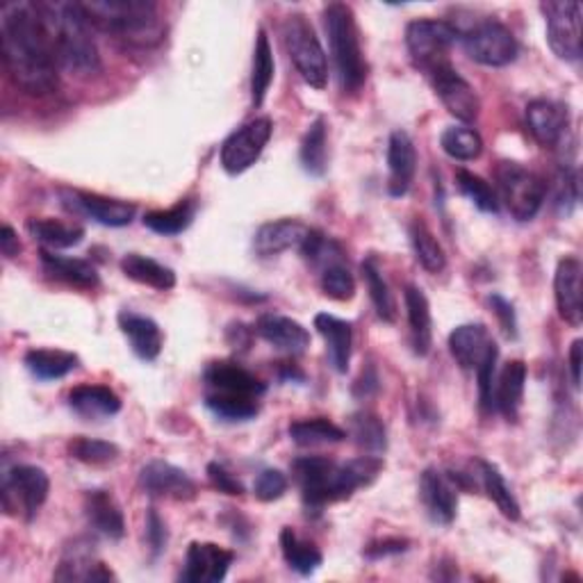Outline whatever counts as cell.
Listing matches in <instances>:
<instances>
[{
  "mask_svg": "<svg viewBox=\"0 0 583 583\" xmlns=\"http://www.w3.org/2000/svg\"><path fill=\"white\" fill-rule=\"evenodd\" d=\"M69 406L83 419H105L121 411V400L108 385H78L69 392Z\"/></svg>",
  "mask_w": 583,
  "mask_h": 583,
  "instance_id": "29",
  "label": "cell"
},
{
  "mask_svg": "<svg viewBox=\"0 0 583 583\" xmlns=\"http://www.w3.org/2000/svg\"><path fill=\"white\" fill-rule=\"evenodd\" d=\"M581 260L568 255L559 262L554 276V297L561 320L570 326H581L583 322V299H581Z\"/></svg>",
  "mask_w": 583,
  "mask_h": 583,
  "instance_id": "19",
  "label": "cell"
},
{
  "mask_svg": "<svg viewBox=\"0 0 583 583\" xmlns=\"http://www.w3.org/2000/svg\"><path fill=\"white\" fill-rule=\"evenodd\" d=\"M310 228L299 219H278L255 230L253 249L260 258H272L289 249H301Z\"/></svg>",
  "mask_w": 583,
  "mask_h": 583,
  "instance_id": "24",
  "label": "cell"
},
{
  "mask_svg": "<svg viewBox=\"0 0 583 583\" xmlns=\"http://www.w3.org/2000/svg\"><path fill=\"white\" fill-rule=\"evenodd\" d=\"M360 274H362V281L369 289V299H372L374 308H377V314L381 317L383 322L388 324H394L396 322V301L392 297V291H390V285L385 283L381 270H379V264L377 260H365L360 264Z\"/></svg>",
  "mask_w": 583,
  "mask_h": 583,
  "instance_id": "44",
  "label": "cell"
},
{
  "mask_svg": "<svg viewBox=\"0 0 583 583\" xmlns=\"http://www.w3.org/2000/svg\"><path fill=\"white\" fill-rule=\"evenodd\" d=\"M117 579L112 570L105 568L92 556L90 545L75 543L67 549L64 559L56 572V581H112Z\"/></svg>",
  "mask_w": 583,
  "mask_h": 583,
  "instance_id": "31",
  "label": "cell"
},
{
  "mask_svg": "<svg viewBox=\"0 0 583 583\" xmlns=\"http://www.w3.org/2000/svg\"><path fill=\"white\" fill-rule=\"evenodd\" d=\"M85 515L96 534L110 540L123 538L126 534L123 511L108 490H92L85 495Z\"/></svg>",
  "mask_w": 583,
  "mask_h": 583,
  "instance_id": "27",
  "label": "cell"
},
{
  "mask_svg": "<svg viewBox=\"0 0 583 583\" xmlns=\"http://www.w3.org/2000/svg\"><path fill=\"white\" fill-rule=\"evenodd\" d=\"M314 329L326 342L329 360L337 374H347L354 349V329L349 322L340 320L335 314L320 312L314 314Z\"/></svg>",
  "mask_w": 583,
  "mask_h": 583,
  "instance_id": "26",
  "label": "cell"
},
{
  "mask_svg": "<svg viewBox=\"0 0 583 583\" xmlns=\"http://www.w3.org/2000/svg\"><path fill=\"white\" fill-rule=\"evenodd\" d=\"M92 28L130 46H153L165 25L153 0H81Z\"/></svg>",
  "mask_w": 583,
  "mask_h": 583,
  "instance_id": "4",
  "label": "cell"
},
{
  "mask_svg": "<svg viewBox=\"0 0 583 583\" xmlns=\"http://www.w3.org/2000/svg\"><path fill=\"white\" fill-rule=\"evenodd\" d=\"M301 165L310 176H324L329 167V126L326 119H314L301 142Z\"/></svg>",
  "mask_w": 583,
  "mask_h": 583,
  "instance_id": "40",
  "label": "cell"
},
{
  "mask_svg": "<svg viewBox=\"0 0 583 583\" xmlns=\"http://www.w3.org/2000/svg\"><path fill=\"white\" fill-rule=\"evenodd\" d=\"M467 56L484 67H509L517 58V41L507 25L481 21L461 35Z\"/></svg>",
  "mask_w": 583,
  "mask_h": 583,
  "instance_id": "11",
  "label": "cell"
},
{
  "mask_svg": "<svg viewBox=\"0 0 583 583\" xmlns=\"http://www.w3.org/2000/svg\"><path fill=\"white\" fill-rule=\"evenodd\" d=\"M381 469V456L372 454L349 463H335L324 456H304L291 465L306 509L314 513H320L333 501L349 499L358 488L377 481Z\"/></svg>",
  "mask_w": 583,
  "mask_h": 583,
  "instance_id": "2",
  "label": "cell"
},
{
  "mask_svg": "<svg viewBox=\"0 0 583 583\" xmlns=\"http://www.w3.org/2000/svg\"><path fill=\"white\" fill-rule=\"evenodd\" d=\"M0 251L5 258H16L21 253V242L12 226H3V230H0Z\"/></svg>",
  "mask_w": 583,
  "mask_h": 583,
  "instance_id": "55",
  "label": "cell"
},
{
  "mask_svg": "<svg viewBox=\"0 0 583 583\" xmlns=\"http://www.w3.org/2000/svg\"><path fill=\"white\" fill-rule=\"evenodd\" d=\"M456 182H459V190L481 212L495 215V212L499 210L497 192L490 188V182L484 180L481 176H476V174H472L467 169H459L456 171Z\"/></svg>",
  "mask_w": 583,
  "mask_h": 583,
  "instance_id": "48",
  "label": "cell"
},
{
  "mask_svg": "<svg viewBox=\"0 0 583 583\" xmlns=\"http://www.w3.org/2000/svg\"><path fill=\"white\" fill-rule=\"evenodd\" d=\"M449 352L465 372H476L479 365L497 349L490 331L484 324H463L449 335Z\"/></svg>",
  "mask_w": 583,
  "mask_h": 583,
  "instance_id": "21",
  "label": "cell"
},
{
  "mask_svg": "<svg viewBox=\"0 0 583 583\" xmlns=\"http://www.w3.org/2000/svg\"><path fill=\"white\" fill-rule=\"evenodd\" d=\"M526 123L543 146H556L568 132L570 110L559 100L536 98L526 105Z\"/></svg>",
  "mask_w": 583,
  "mask_h": 583,
  "instance_id": "20",
  "label": "cell"
},
{
  "mask_svg": "<svg viewBox=\"0 0 583 583\" xmlns=\"http://www.w3.org/2000/svg\"><path fill=\"white\" fill-rule=\"evenodd\" d=\"M289 438L299 447H320V444H337L347 440V431L340 429L337 424L314 417V419H299L289 424Z\"/></svg>",
  "mask_w": 583,
  "mask_h": 583,
  "instance_id": "43",
  "label": "cell"
},
{
  "mask_svg": "<svg viewBox=\"0 0 583 583\" xmlns=\"http://www.w3.org/2000/svg\"><path fill=\"white\" fill-rule=\"evenodd\" d=\"M64 203L78 212H83V215L92 217L96 224L100 226H110V228H123L130 226L132 219H135V205L128 203V201H119V199H108V197H100V194H92V192H62Z\"/></svg>",
  "mask_w": 583,
  "mask_h": 583,
  "instance_id": "18",
  "label": "cell"
},
{
  "mask_svg": "<svg viewBox=\"0 0 583 583\" xmlns=\"http://www.w3.org/2000/svg\"><path fill=\"white\" fill-rule=\"evenodd\" d=\"M408 549V540H402V538H388V540H379V543H372L367 549H365V556L372 561H379V559H385V556H396V554H404Z\"/></svg>",
  "mask_w": 583,
  "mask_h": 583,
  "instance_id": "53",
  "label": "cell"
},
{
  "mask_svg": "<svg viewBox=\"0 0 583 583\" xmlns=\"http://www.w3.org/2000/svg\"><path fill=\"white\" fill-rule=\"evenodd\" d=\"M408 235H411L415 258L421 267L431 274H440L447 267V255H444L442 245L438 242V237L431 233V228L421 219H413Z\"/></svg>",
  "mask_w": 583,
  "mask_h": 583,
  "instance_id": "41",
  "label": "cell"
},
{
  "mask_svg": "<svg viewBox=\"0 0 583 583\" xmlns=\"http://www.w3.org/2000/svg\"><path fill=\"white\" fill-rule=\"evenodd\" d=\"M28 233L48 249H71L85 240V228L58 219H31Z\"/></svg>",
  "mask_w": 583,
  "mask_h": 583,
  "instance_id": "39",
  "label": "cell"
},
{
  "mask_svg": "<svg viewBox=\"0 0 583 583\" xmlns=\"http://www.w3.org/2000/svg\"><path fill=\"white\" fill-rule=\"evenodd\" d=\"M119 447L115 442H105L96 438L78 436L69 442V456L85 465H108L119 459Z\"/></svg>",
  "mask_w": 583,
  "mask_h": 583,
  "instance_id": "46",
  "label": "cell"
},
{
  "mask_svg": "<svg viewBox=\"0 0 583 583\" xmlns=\"http://www.w3.org/2000/svg\"><path fill=\"white\" fill-rule=\"evenodd\" d=\"M205 406L226 421H247L260 413V396L267 392L255 374L235 362H212L203 372Z\"/></svg>",
  "mask_w": 583,
  "mask_h": 583,
  "instance_id": "5",
  "label": "cell"
},
{
  "mask_svg": "<svg viewBox=\"0 0 583 583\" xmlns=\"http://www.w3.org/2000/svg\"><path fill=\"white\" fill-rule=\"evenodd\" d=\"M41 264L50 278L62 281L67 285L81 287V289H94L98 285V272L87 260L41 251Z\"/></svg>",
  "mask_w": 583,
  "mask_h": 583,
  "instance_id": "32",
  "label": "cell"
},
{
  "mask_svg": "<svg viewBox=\"0 0 583 583\" xmlns=\"http://www.w3.org/2000/svg\"><path fill=\"white\" fill-rule=\"evenodd\" d=\"M474 465L479 467L481 486H484L486 495L497 503V509L501 511V515L513 520V522H517L520 515H522V509H520V503H517L515 495L507 486V481H503L501 472L492 463H488V461H476Z\"/></svg>",
  "mask_w": 583,
  "mask_h": 583,
  "instance_id": "42",
  "label": "cell"
},
{
  "mask_svg": "<svg viewBox=\"0 0 583 583\" xmlns=\"http://www.w3.org/2000/svg\"><path fill=\"white\" fill-rule=\"evenodd\" d=\"M274 132V123L270 117H258L242 128H237L233 135L222 144V167L230 176H240L251 169L264 146L270 144Z\"/></svg>",
  "mask_w": 583,
  "mask_h": 583,
  "instance_id": "13",
  "label": "cell"
},
{
  "mask_svg": "<svg viewBox=\"0 0 583 583\" xmlns=\"http://www.w3.org/2000/svg\"><path fill=\"white\" fill-rule=\"evenodd\" d=\"M456 481L449 474H442L436 467L424 469L419 479V497L424 509L436 524H452L459 511V492Z\"/></svg>",
  "mask_w": 583,
  "mask_h": 583,
  "instance_id": "17",
  "label": "cell"
},
{
  "mask_svg": "<svg viewBox=\"0 0 583 583\" xmlns=\"http://www.w3.org/2000/svg\"><path fill=\"white\" fill-rule=\"evenodd\" d=\"M331 56L344 94H356L367 81V62L360 46V33L354 10L344 3H331L322 12Z\"/></svg>",
  "mask_w": 583,
  "mask_h": 583,
  "instance_id": "6",
  "label": "cell"
},
{
  "mask_svg": "<svg viewBox=\"0 0 583 583\" xmlns=\"http://www.w3.org/2000/svg\"><path fill=\"white\" fill-rule=\"evenodd\" d=\"M429 81L447 108V112L463 123H472L479 117L481 100L474 87L454 69L452 62H444L427 73Z\"/></svg>",
  "mask_w": 583,
  "mask_h": 583,
  "instance_id": "14",
  "label": "cell"
},
{
  "mask_svg": "<svg viewBox=\"0 0 583 583\" xmlns=\"http://www.w3.org/2000/svg\"><path fill=\"white\" fill-rule=\"evenodd\" d=\"M119 329L128 337L132 354H135L140 360L151 362L160 356L165 337H163L160 326H157L151 317L130 312V310H121L119 312Z\"/></svg>",
  "mask_w": 583,
  "mask_h": 583,
  "instance_id": "25",
  "label": "cell"
},
{
  "mask_svg": "<svg viewBox=\"0 0 583 583\" xmlns=\"http://www.w3.org/2000/svg\"><path fill=\"white\" fill-rule=\"evenodd\" d=\"M3 62L12 81L33 96H46L60 85L58 60L50 37L31 0H12L0 8Z\"/></svg>",
  "mask_w": 583,
  "mask_h": 583,
  "instance_id": "1",
  "label": "cell"
},
{
  "mask_svg": "<svg viewBox=\"0 0 583 583\" xmlns=\"http://www.w3.org/2000/svg\"><path fill=\"white\" fill-rule=\"evenodd\" d=\"M461 39L454 23L440 19H417L406 28V48L413 64L429 73L436 67L449 62V50Z\"/></svg>",
  "mask_w": 583,
  "mask_h": 583,
  "instance_id": "9",
  "label": "cell"
},
{
  "mask_svg": "<svg viewBox=\"0 0 583 583\" xmlns=\"http://www.w3.org/2000/svg\"><path fill=\"white\" fill-rule=\"evenodd\" d=\"M540 10L547 21V44L566 62L581 58V5L576 0H545Z\"/></svg>",
  "mask_w": 583,
  "mask_h": 583,
  "instance_id": "12",
  "label": "cell"
},
{
  "mask_svg": "<svg viewBox=\"0 0 583 583\" xmlns=\"http://www.w3.org/2000/svg\"><path fill=\"white\" fill-rule=\"evenodd\" d=\"M255 331L264 342H270L274 349L289 354V356L304 354L310 347L308 329L285 314H274V312L262 314L258 320Z\"/></svg>",
  "mask_w": 583,
  "mask_h": 583,
  "instance_id": "23",
  "label": "cell"
},
{
  "mask_svg": "<svg viewBox=\"0 0 583 583\" xmlns=\"http://www.w3.org/2000/svg\"><path fill=\"white\" fill-rule=\"evenodd\" d=\"M388 167H390V197H406L415 171H417V151L408 132L394 130L388 142Z\"/></svg>",
  "mask_w": 583,
  "mask_h": 583,
  "instance_id": "22",
  "label": "cell"
},
{
  "mask_svg": "<svg viewBox=\"0 0 583 583\" xmlns=\"http://www.w3.org/2000/svg\"><path fill=\"white\" fill-rule=\"evenodd\" d=\"M52 52L62 69L75 75H94L100 69L98 46L92 37V23L83 5L71 0H37Z\"/></svg>",
  "mask_w": 583,
  "mask_h": 583,
  "instance_id": "3",
  "label": "cell"
},
{
  "mask_svg": "<svg viewBox=\"0 0 583 583\" xmlns=\"http://www.w3.org/2000/svg\"><path fill=\"white\" fill-rule=\"evenodd\" d=\"M28 372L39 381H58L69 377L78 367V356L60 349H33L23 358Z\"/></svg>",
  "mask_w": 583,
  "mask_h": 583,
  "instance_id": "34",
  "label": "cell"
},
{
  "mask_svg": "<svg viewBox=\"0 0 583 583\" xmlns=\"http://www.w3.org/2000/svg\"><path fill=\"white\" fill-rule=\"evenodd\" d=\"M349 436L354 438V442L362 449L365 454L381 456L388 449L385 424H383V419L379 415L369 413V411H360V413L352 415V419H349Z\"/></svg>",
  "mask_w": 583,
  "mask_h": 583,
  "instance_id": "38",
  "label": "cell"
},
{
  "mask_svg": "<svg viewBox=\"0 0 583 583\" xmlns=\"http://www.w3.org/2000/svg\"><path fill=\"white\" fill-rule=\"evenodd\" d=\"M146 540L151 545V551L157 556L163 554L167 549V526H165V520L157 515L153 509L148 511V517H146Z\"/></svg>",
  "mask_w": 583,
  "mask_h": 583,
  "instance_id": "51",
  "label": "cell"
},
{
  "mask_svg": "<svg viewBox=\"0 0 583 583\" xmlns=\"http://www.w3.org/2000/svg\"><path fill=\"white\" fill-rule=\"evenodd\" d=\"M253 492L264 503L276 501L287 492V476L278 469H262L255 479Z\"/></svg>",
  "mask_w": 583,
  "mask_h": 583,
  "instance_id": "49",
  "label": "cell"
},
{
  "mask_svg": "<svg viewBox=\"0 0 583 583\" xmlns=\"http://www.w3.org/2000/svg\"><path fill=\"white\" fill-rule=\"evenodd\" d=\"M283 41L289 52V60L295 62L304 81L314 90H324L329 83L326 52L306 14L297 12L285 19Z\"/></svg>",
  "mask_w": 583,
  "mask_h": 583,
  "instance_id": "8",
  "label": "cell"
},
{
  "mask_svg": "<svg viewBox=\"0 0 583 583\" xmlns=\"http://www.w3.org/2000/svg\"><path fill=\"white\" fill-rule=\"evenodd\" d=\"M235 554L215 543H192L185 556L180 581L185 583H219L226 579Z\"/></svg>",
  "mask_w": 583,
  "mask_h": 583,
  "instance_id": "16",
  "label": "cell"
},
{
  "mask_svg": "<svg viewBox=\"0 0 583 583\" xmlns=\"http://www.w3.org/2000/svg\"><path fill=\"white\" fill-rule=\"evenodd\" d=\"M207 479H210L212 486H215L224 495H237V497L245 495V484L240 479H237V476H233L219 463H210L207 465Z\"/></svg>",
  "mask_w": 583,
  "mask_h": 583,
  "instance_id": "50",
  "label": "cell"
},
{
  "mask_svg": "<svg viewBox=\"0 0 583 583\" xmlns=\"http://www.w3.org/2000/svg\"><path fill=\"white\" fill-rule=\"evenodd\" d=\"M320 285L324 295L335 301H352L356 297V281L344 260L331 262L320 270Z\"/></svg>",
  "mask_w": 583,
  "mask_h": 583,
  "instance_id": "47",
  "label": "cell"
},
{
  "mask_svg": "<svg viewBox=\"0 0 583 583\" xmlns=\"http://www.w3.org/2000/svg\"><path fill=\"white\" fill-rule=\"evenodd\" d=\"M404 304L411 326V344L417 356H427L433 344V322H431V306L424 291L415 285H406Z\"/></svg>",
  "mask_w": 583,
  "mask_h": 583,
  "instance_id": "28",
  "label": "cell"
},
{
  "mask_svg": "<svg viewBox=\"0 0 583 583\" xmlns=\"http://www.w3.org/2000/svg\"><path fill=\"white\" fill-rule=\"evenodd\" d=\"M197 217V201L194 199H185L176 203L169 210H153L144 215V226L157 235L174 237L180 235L182 230H188Z\"/></svg>",
  "mask_w": 583,
  "mask_h": 583,
  "instance_id": "36",
  "label": "cell"
},
{
  "mask_svg": "<svg viewBox=\"0 0 583 583\" xmlns=\"http://www.w3.org/2000/svg\"><path fill=\"white\" fill-rule=\"evenodd\" d=\"M50 492L48 474L37 465H14L3 474L0 501L10 517L33 520Z\"/></svg>",
  "mask_w": 583,
  "mask_h": 583,
  "instance_id": "10",
  "label": "cell"
},
{
  "mask_svg": "<svg viewBox=\"0 0 583 583\" xmlns=\"http://www.w3.org/2000/svg\"><path fill=\"white\" fill-rule=\"evenodd\" d=\"M568 362H570V377H572V385L579 390L581 388V362H583V342L574 340L570 354H568Z\"/></svg>",
  "mask_w": 583,
  "mask_h": 583,
  "instance_id": "54",
  "label": "cell"
},
{
  "mask_svg": "<svg viewBox=\"0 0 583 583\" xmlns=\"http://www.w3.org/2000/svg\"><path fill=\"white\" fill-rule=\"evenodd\" d=\"M121 272L140 285L153 287V289H160L167 291L171 287H176V274L174 270L165 267L163 262H157L153 258H146L142 253H128L121 260Z\"/></svg>",
  "mask_w": 583,
  "mask_h": 583,
  "instance_id": "33",
  "label": "cell"
},
{
  "mask_svg": "<svg viewBox=\"0 0 583 583\" xmlns=\"http://www.w3.org/2000/svg\"><path fill=\"white\" fill-rule=\"evenodd\" d=\"M281 551H283L285 563L295 572H299L301 576L314 574L324 561L322 551L317 549L312 543L301 540L289 526H285L281 532Z\"/></svg>",
  "mask_w": 583,
  "mask_h": 583,
  "instance_id": "37",
  "label": "cell"
},
{
  "mask_svg": "<svg viewBox=\"0 0 583 583\" xmlns=\"http://www.w3.org/2000/svg\"><path fill=\"white\" fill-rule=\"evenodd\" d=\"M490 306L497 314V320L501 324V331L507 337H517V320H515V310L513 304L503 299L501 295H492L490 297Z\"/></svg>",
  "mask_w": 583,
  "mask_h": 583,
  "instance_id": "52",
  "label": "cell"
},
{
  "mask_svg": "<svg viewBox=\"0 0 583 583\" xmlns=\"http://www.w3.org/2000/svg\"><path fill=\"white\" fill-rule=\"evenodd\" d=\"M495 180L497 199L507 205L513 219L532 222L538 215L547 199V182L543 176L517 163L503 160L495 169Z\"/></svg>",
  "mask_w": 583,
  "mask_h": 583,
  "instance_id": "7",
  "label": "cell"
},
{
  "mask_svg": "<svg viewBox=\"0 0 583 583\" xmlns=\"http://www.w3.org/2000/svg\"><path fill=\"white\" fill-rule=\"evenodd\" d=\"M140 486L151 497H167L176 501H190L199 495L192 476L165 461H151L140 469Z\"/></svg>",
  "mask_w": 583,
  "mask_h": 583,
  "instance_id": "15",
  "label": "cell"
},
{
  "mask_svg": "<svg viewBox=\"0 0 583 583\" xmlns=\"http://www.w3.org/2000/svg\"><path fill=\"white\" fill-rule=\"evenodd\" d=\"M442 151L459 163H472L484 151V140L469 126H449L440 138Z\"/></svg>",
  "mask_w": 583,
  "mask_h": 583,
  "instance_id": "45",
  "label": "cell"
},
{
  "mask_svg": "<svg viewBox=\"0 0 583 583\" xmlns=\"http://www.w3.org/2000/svg\"><path fill=\"white\" fill-rule=\"evenodd\" d=\"M526 388V365L522 360H511L501 369V374L495 385V408L507 417L509 421H515L520 415V406L524 400Z\"/></svg>",
  "mask_w": 583,
  "mask_h": 583,
  "instance_id": "30",
  "label": "cell"
},
{
  "mask_svg": "<svg viewBox=\"0 0 583 583\" xmlns=\"http://www.w3.org/2000/svg\"><path fill=\"white\" fill-rule=\"evenodd\" d=\"M274 81V50L267 33L260 28L255 48H253V67H251V105L260 108Z\"/></svg>",
  "mask_w": 583,
  "mask_h": 583,
  "instance_id": "35",
  "label": "cell"
}]
</instances>
